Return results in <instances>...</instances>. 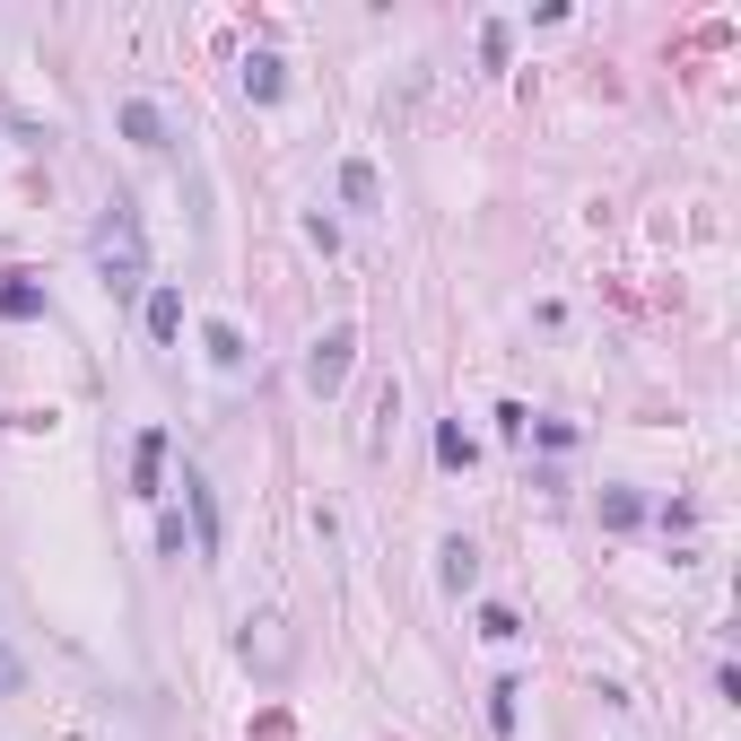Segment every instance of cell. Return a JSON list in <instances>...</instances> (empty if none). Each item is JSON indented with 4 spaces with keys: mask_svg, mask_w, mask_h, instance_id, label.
I'll return each instance as SVG.
<instances>
[{
    "mask_svg": "<svg viewBox=\"0 0 741 741\" xmlns=\"http://www.w3.org/2000/svg\"><path fill=\"white\" fill-rule=\"evenodd\" d=\"M97 270H106V288H122V297H131V288L149 279V254H140V227H131V210H122V201H113V210L97 218Z\"/></svg>",
    "mask_w": 741,
    "mask_h": 741,
    "instance_id": "cell-1",
    "label": "cell"
},
{
    "mask_svg": "<svg viewBox=\"0 0 741 741\" xmlns=\"http://www.w3.org/2000/svg\"><path fill=\"white\" fill-rule=\"evenodd\" d=\"M349 349H358V332H349V323H332V332L315 340V358H306V384H315V393H340V375H349Z\"/></svg>",
    "mask_w": 741,
    "mask_h": 741,
    "instance_id": "cell-2",
    "label": "cell"
},
{
    "mask_svg": "<svg viewBox=\"0 0 741 741\" xmlns=\"http://www.w3.org/2000/svg\"><path fill=\"white\" fill-rule=\"evenodd\" d=\"M122 131H131L140 149H166V122H158V106H149V97H122Z\"/></svg>",
    "mask_w": 741,
    "mask_h": 741,
    "instance_id": "cell-3",
    "label": "cell"
},
{
    "mask_svg": "<svg viewBox=\"0 0 741 741\" xmlns=\"http://www.w3.org/2000/svg\"><path fill=\"white\" fill-rule=\"evenodd\" d=\"M149 332H158V340H175V332H184V297H175V288H158V297H149Z\"/></svg>",
    "mask_w": 741,
    "mask_h": 741,
    "instance_id": "cell-4",
    "label": "cell"
},
{
    "mask_svg": "<svg viewBox=\"0 0 741 741\" xmlns=\"http://www.w3.org/2000/svg\"><path fill=\"white\" fill-rule=\"evenodd\" d=\"M340 192H349L358 210H375V166H367V158H349V166H340Z\"/></svg>",
    "mask_w": 741,
    "mask_h": 741,
    "instance_id": "cell-5",
    "label": "cell"
},
{
    "mask_svg": "<svg viewBox=\"0 0 741 741\" xmlns=\"http://www.w3.org/2000/svg\"><path fill=\"white\" fill-rule=\"evenodd\" d=\"M158 463H166V436L149 427V436H140V454H131V472H140V488H158Z\"/></svg>",
    "mask_w": 741,
    "mask_h": 741,
    "instance_id": "cell-6",
    "label": "cell"
},
{
    "mask_svg": "<svg viewBox=\"0 0 741 741\" xmlns=\"http://www.w3.org/2000/svg\"><path fill=\"white\" fill-rule=\"evenodd\" d=\"M245 97H279V61H270V53L245 61Z\"/></svg>",
    "mask_w": 741,
    "mask_h": 741,
    "instance_id": "cell-7",
    "label": "cell"
},
{
    "mask_svg": "<svg viewBox=\"0 0 741 741\" xmlns=\"http://www.w3.org/2000/svg\"><path fill=\"white\" fill-rule=\"evenodd\" d=\"M480 576V559H472V541H454V550H445V584H454V593H463V584Z\"/></svg>",
    "mask_w": 741,
    "mask_h": 741,
    "instance_id": "cell-8",
    "label": "cell"
},
{
    "mask_svg": "<svg viewBox=\"0 0 741 741\" xmlns=\"http://www.w3.org/2000/svg\"><path fill=\"white\" fill-rule=\"evenodd\" d=\"M36 306H45V297H36L27 279H9V288H0V315H36Z\"/></svg>",
    "mask_w": 741,
    "mask_h": 741,
    "instance_id": "cell-9",
    "label": "cell"
},
{
    "mask_svg": "<svg viewBox=\"0 0 741 741\" xmlns=\"http://www.w3.org/2000/svg\"><path fill=\"white\" fill-rule=\"evenodd\" d=\"M27 681V672H18V654H9V645H0V698H9V689Z\"/></svg>",
    "mask_w": 741,
    "mask_h": 741,
    "instance_id": "cell-10",
    "label": "cell"
}]
</instances>
